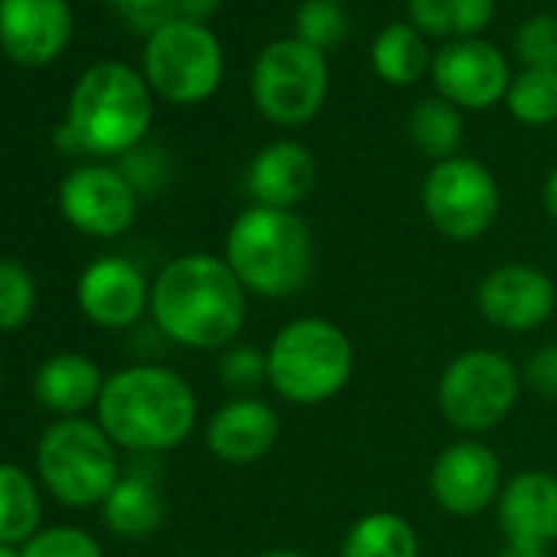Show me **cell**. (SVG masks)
<instances>
[{
  "label": "cell",
  "instance_id": "29",
  "mask_svg": "<svg viewBox=\"0 0 557 557\" xmlns=\"http://www.w3.org/2000/svg\"><path fill=\"white\" fill-rule=\"evenodd\" d=\"M37 283L24 262L0 259V332H17L34 319Z\"/></svg>",
  "mask_w": 557,
  "mask_h": 557
},
{
  "label": "cell",
  "instance_id": "17",
  "mask_svg": "<svg viewBox=\"0 0 557 557\" xmlns=\"http://www.w3.org/2000/svg\"><path fill=\"white\" fill-rule=\"evenodd\" d=\"M319 164L315 154L299 141H272L246 168V190L259 207L296 210L315 187Z\"/></svg>",
  "mask_w": 557,
  "mask_h": 557
},
{
  "label": "cell",
  "instance_id": "39",
  "mask_svg": "<svg viewBox=\"0 0 557 557\" xmlns=\"http://www.w3.org/2000/svg\"><path fill=\"white\" fill-rule=\"evenodd\" d=\"M544 207H547V213H550V220L557 223V168L547 174V181H544Z\"/></svg>",
  "mask_w": 557,
  "mask_h": 557
},
{
  "label": "cell",
  "instance_id": "18",
  "mask_svg": "<svg viewBox=\"0 0 557 557\" xmlns=\"http://www.w3.org/2000/svg\"><path fill=\"white\" fill-rule=\"evenodd\" d=\"M278 440V413L256 397H233L207 420V449L230 466H249Z\"/></svg>",
  "mask_w": 557,
  "mask_h": 557
},
{
  "label": "cell",
  "instance_id": "12",
  "mask_svg": "<svg viewBox=\"0 0 557 557\" xmlns=\"http://www.w3.org/2000/svg\"><path fill=\"white\" fill-rule=\"evenodd\" d=\"M433 86L436 96L453 102L459 112H485L498 102H505L508 86H511V70L502 50L482 37L469 40H453L443 44L433 53Z\"/></svg>",
  "mask_w": 557,
  "mask_h": 557
},
{
  "label": "cell",
  "instance_id": "23",
  "mask_svg": "<svg viewBox=\"0 0 557 557\" xmlns=\"http://www.w3.org/2000/svg\"><path fill=\"white\" fill-rule=\"evenodd\" d=\"M40 524H44L40 482L14 462H0V544L24 547L44 531Z\"/></svg>",
  "mask_w": 557,
  "mask_h": 557
},
{
  "label": "cell",
  "instance_id": "37",
  "mask_svg": "<svg viewBox=\"0 0 557 557\" xmlns=\"http://www.w3.org/2000/svg\"><path fill=\"white\" fill-rule=\"evenodd\" d=\"M53 138H57V148H60L63 154H86V145H83V138L76 135V128H73L70 122H63V125L53 132Z\"/></svg>",
  "mask_w": 557,
  "mask_h": 557
},
{
  "label": "cell",
  "instance_id": "8",
  "mask_svg": "<svg viewBox=\"0 0 557 557\" xmlns=\"http://www.w3.org/2000/svg\"><path fill=\"white\" fill-rule=\"evenodd\" d=\"M145 79L174 106L207 102L223 83V47L207 24L171 21L145 44Z\"/></svg>",
  "mask_w": 557,
  "mask_h": 557
},
{
  "label": "cell",
  "instance_id": "26",
  "mask_svg": "<svg viewBox=\"0 0 557 557\" xmlns=\"http://www.w3.org/2000/svg\"><path fill=\"white\" fill-rule=\"evenodd\" d=\"M407 135H410V141H413V148L420 154L433 158L436 164L449 161V158L459 154V145H462V135H466L462 112L453 102H446L443 96H426L410 109Z\"/></svg>",
  "mask_w": 557,
  "mask_h": 557
},
{
  "label": "cell",
  "instance_id": "3",
  "mask_svg": "<svg viewBox=\"0 0 557 557\" xmlns=\"http://www.w3.org/2000/svg\"><path fill=\"white\" fill-rule=\"evenodd\" d=\"M223 259L246 293L289 299L315 272V239L299 213L256 203L233 220Z\"/></svg>",
  "mask_w": 557,
  "mask_h": 557
},
{
  "label": "cell",
  "instance_id": "7",
  "mask_svg": "<svg viewBox=\"0 0 557 557\" xmlns=\"http://www.w3.org/2000/svg\"><path fill=\"white\" fill-rule=\"evenodd\" d=\"M249 96L259 115L278 128L309 125L329 99V60L296 37L259 50L249 73Z\"/></svg>",
  "mask_w": 557,
  "mask_h": 557
},
{
  "label": "cell",
  "instance_id": "31",
  "mask_svg": "<svg viewBox=\"0 0 557 557\" xmlns=\"http://www.w3.org/2000/svg\"><path fill=\"white\" fill-rule=\"evenodd\" d=\"M24 557H106L99 541L73 524H57V528H44L34 541H27Z\"/></svg>",
  "mask_w": 557,
  "mask_h": 557
},
{
  "label": "cell",
  "instance_id": "33",
  "mask_svg": "<svg viewBox=\"0 0 557 557\" xmlns=\"http://www.w3.org/2000/svg\"><path fill=\"white\" fill-rule=\"evenodd\" d=\"M220 381L230 394L249 397L259 384L269 381V364L265 355L249 348V345H236L223 355L220 361Z\"/></svg>",
  "mask_w": 557,
  "mask_h": 557
},
{
  "label": "cell",
  "instance_id": "35",
  "mask_svg": "<svg viewBox=\"0 0 557 557\" xmlns=\"http://www.w3.org/2000/svg\"><path fill=\"white\" fill-rule=\"evenodd\" d=\"M521 377L524 384L541 394V397H557V345H544L537 348L524 368H521Z\"/></svg>",
  "mask_w": 557,
  "mask_h": 557
},
{
  "label": "cell",
  "instance_id": "22",
  "mask_svg": "<svg viewBox=\"0 0 557 557\" xmlns=\"http://www.w3.org/2000/svg\"><path fill=\"white\" fill-rule=\"evenodd\" d=\"M102 518L119 537H148L164 521V498L151 475L125 472L109 498L102 502Z\"/></svg>",
  "mask_w": 557,
  "mask_h": 557
},
{
  "label": "cell",
  "instance_id": "2",
  "mask_svg": "<svg viewBox=\"0 0 557 557\" xmlns=\"http://www.w3.org/2000/svg\"><path fill=\"white\" fill-rule=\"evenodd\" d=\"M99 426L122 449L151 456L181 446L197 423L194 387L158 364H135L106 377L96 404Z\"/></svg>",
  "mask_w": 557,
  "mask_h": 557
},
{
  "label": "cell",
  "instance_id": "6",
  "mask_svg": "<svg viewBox=\"0 0 557 557\" xmlns=\"http://www.w3.org/2000/svg\"><path fill=\"white\" fill-rule=\"evenodd\" d=\"M122 479L119 446L86 417L50 423L37 443V482L66 508H92Z\"/></svg>",
  "mask_w": 557,
  "mask_h": 557
},
{
  "label": "cell",
  "instance_id": "19",
  "mask_svg": "<svg viewBox=\"0 0 557 557\" xmlns=\"http://www.w3.org/2000/svg\"><path fill=\"white\" fill-rule=\"evenodd\" d=\"M498 524L508 541L547 547L557 541V479L541 469H524L502 485Z\"/></svg>",
  "mask_w": 557,
  "mask_h": 557
},
{
  "label": "cell",
  "instance_id": "15",
  "mask_svg": "<svg viewBox=\"0 0 557 557\" xmlns=\"http://www.w3.org/2000/svg\"><path fill=\"white\" fill-rule=\"evenodd\" d=\"M430 488L443 511L479 515L502 495V462L485 443L459 440L433 462Z\"/></svg>",
  "mask_w": 557,
  "mask_h": 557
},
{
  "label": "cell",
  "instance_id": "28",
  "mask_svg": "<svg viewBox=\"0 0 557 557\" xmlns=\"http://www.w3.org/2000/svg\"><path fill=\"white\" fill-rule=\"evenodd\" d=\"M293 24H296V40H302L319 53L335 50L348 37V11L338 0H302Z\"/></svg>",
  "mask_w": 557,
  "mask_h": 557
},
{
  "label": "cell",
  "instance_id": "24",
  "mask_svg": "<svg viewBox=\"0 0 557 557\" xmlns=\"http://www.w3.org/2000/svg\"><path fill=\"white\" fill-rule=\"evenodd\" d=\"M498 0H407L410 24L430 40H469L479 37L492 17Z\"/></svg>",
  "mask_w": 557,
  "mask_h": 557
},
{
  "label": "cell",
  "instance_id": "20",
  "mask_svg": "<svg viewBox=\"0 0 557 557\" xmlns=\"http://www.w3.org/2000/svg\"><path fill=\"white\" fill-rule=\"evenodd\" d=\"M106 387L102 368L79 355V351H63L47 358L37 374H34V397L40 407H47L50 413L63 417H83L89 407L99 404Z\"/></svg>",
  "mask_w": 557,
  "mask_h": 557
},
{
  "label": "cell",
  "instance_id": "11",
  "mask_svg": "<svg viewBox=\"0 0 557 557\" xmlns=\"http://www.w3.org/2000/svg\"><path fill=\"white\" fill-rule=\"evenodd\" d=\"M60 213L86 236L115 239L132 230L138 216V194L119 168L83 164L60 184Z\"/></svg>",
  "mask_w": 557,
  "mask_h": 557
},
{
  "label": "cell",
  "instance_id": "13",
  "mask_svg": "<svg viewBox=\"0 0 557 557\" xmlns=\"http://www.w3.org/2000/svg\"><path fill=\"white\" fill-rule=\"evenodd\" d=\"M76 302L96 329L122 332L151 309V286L125 256H99L79 272Z\"/></svg>",
  "mask_w": 557,
  "mask_h": 557
},
{
  "label": "cell",
  "instance_id": "9",
  "mask_svg": "<svg viewBox=\"0 0 557 557\" xmlns=\"http://www.w3.org/2000/svg\"><path fill=\"white\" fill-rule=\"evenodd\" d=\"M518 391L521 377L515 364L498 351L475 348L446 364L436 387V404L446 423L475 436L495 430L511 413Z\"/></svg>",
  "mask_w": 557,
  "mask_h": 557
},
{
  "label": "cell",
  "instance_id": "38",
  "mask_svg": "<svg viewBox=\"0 0 557 557\" xmlns=\"http://www.w3.org/2000/svg\"><path fill=\"white\" fill-rule=\"evenodd\" d=\"M498 557H547V547H537V544H518V541H508L502 547Z\"/></svg>",
  "mask_w": 557,
  "mask_h": 557
},
{
  "label": "cell",
  "instance_id": "14",
  "mask_svg": "<svg viewBox=\"0 0 557 557\" xmlns=\"http://www.w3.org/2000/svg\"><path fill=\"white\" fill-rule=\"evenodd\" d=\"M475 299H479V312L485 315V322L502 332L541 329L557 306V293L547 272L528 262L495 265L479 283Z\"/></svg>",
  "mask_w": 557,
  "mask_h": 557
},
{
  "label": "cell",
  "instance_id": "30",
  "mask_svg": "<svg viewBox=\"0 0 557 557\" xmlns=\"http://www.w3.org/2000/svg\"><path fill=\"white\" fill-rule=\"evenodd\" d=\"M515 53L521 66L557 70V14H534L515 30Z\"/></svg>",
  "mask_w": 557,
  "mask_h": 557
},
{
  "label": "cell",
  "instance_id": "5",
  "mask_svg": "<svg viewBox=\"0 0 557 557\" xmlns=\"http://www.w3.org/2000/svg\"><path fill=\"white\" fill-rule=\"evenodd\" d=\"M272 391L296 404L319 407L338 397L355 374L351 338L329 319H296L278 332L265 351Z\"/></svg>",
  "mask_w": 557,
  "mask_h": 557
},
{
  "label": "cell",
  "instance_id": "25",
  "mask_svg": "<svg viewBox=\"0 0 557 557\" xmlns=\"http://www.w3.org/2000/svg\"><path fill=\"white\" fill-rule=\"evenodd\" d=\"M342 557H420V541L397 511H371L348 528Z\"/></svg>",
  "mask_w": 557,
  "mask_h": 557
},
{
  "label": "cell",
  "instance_id": "32",
  "mask_svg": "<svg viewBox=\"0 0 557 557\" xmlns=\"http://www.w3.org/2000/svg\"><path fill=\"white\" fill-rule=\"evenodd\" d=\"M122 177L135 187V194H154L168 184V174H171V158L164 148L158 145H138L132 148L128 154H122V164H119Z\"/></svg>",
  "mask_w": 557,
  "mask_h": 557
},
{
  "label": "cell",
  "instance_id": "21",
  "mask_svg": "<svg viewBox=\"0 0 557 557\" xmlns=\"http://www.w3.org/2000/svg\"><path fill=\"white\" fill-rule=\"evenodd\" d=\"M371 70L387 86H417L433 70V53L426 37L410 21L387 24L371 44Z\"/></svg>",
  "mask_w": 557,
  "mask_h": 557
},
{
  "label": "cell",
  "instance_id": "40",
  "mask_svg": "<svg viewBox=\"0 0 557 557\" xmlns=\"http://www.w3.org/2000/svg\"><path fill=\"white\" fill-rule=\"evenodd\" d=\"M259 557H306L302 550H289V547H275V550H265Z\"/></svg>",
  "mask_w": 557,
  "mask_h": 557
},
{
  "label": "cell",
  "instance_id": "4",
  "mask_svg": "<svg viewBox=\"0 0 557 557\" xmlns=\"http://www.w3.org/2000/svg\"><path fill=\"white\" fill-rule=\"evenodd\" d=\"M154 119V96L148 79L128 63H96L89 66L73 96L66 122L86 145V154L122 158L138 148Z\"/></svg>",
  "mask_w": 557,
  "mask_h": 557
},
{
  "label": "cell",
  "instance_id": "1",
  "mask_svg": "<svg viewBox=\"0 0 557 557\" xmlns=\"http://www.w3.org/2000/svg\"><path fill=\"white\" fill-rule=\"evenodd\" d=\"M151 319L164 338L194 351L233 345L246 322V289L210 252L171 259L151 283Z\"/></svg>",
  "mask_w": 557,
  "mask_h": 557
},
{
  "label": "cell",
  "instance_id": "10",
  "mask_svg": "<svg viewBox=\"0 0 557 557\" xmlns=\"http://www.w3.org/2000/svg\"><path fill=\"white\" fill-rule=\"evenodd\" d=\"M420 200L433 230L453 243H472L485 236L502 207L495 174L482 161L462 154L430 168Z\"/></svg>",
  "mask_w": 557,
  "mask_h": 557
},
{
  "label": "cell",
  "instance_id": "34",
  "mask_svg": "<svg viewBox=\"0 0 557 557\" xmlns=\"http://www.w3.org/2000/svg\"><path fill=\"white\" fill-rule=\"evenodd\" d=\"M112 4L135 30H145L148 37L158 27L177 21V0H112Z\"/></svg>",
  "mask_w": 557,
  "mask_h": 557
},
{
  "label": "cell",
  "instance_id": "36",
  "mask_svg": "<svg viewBox=\"0 0 557 557\" xmlns=\"http://www.w3.org/2000/svg\"><path fill=\"white\" fill-rule=\"evenodd\" d=\"M223 0H177V17L181 21H194V24H207V17H213L220 11Z\"/></svg>",
  "mask_w": 557,
  "mask_h": 557
},
{
  "label": "cell",
  "instance_id": "27",
  "mask_svg": "<svg viewBox=\"0 0 557 557\" xmlns=\"http://www.w3.org/2000/svg\"><path fill=\"white\" fill-rule=\"evenodd\" d=\"M505 109L515 122L544 128L557 122V70H531L524 66L511 76Z\"/></svg>",
  "mask_w": 557,
  "mask_h": 557
},
{
  "label": "cell",
  "instance_id": "16",
  "mask_svg": "<svg viewBox=\"0 0 557 557\" xmlns=\"http://www.w3.org/2000/svg\"><path fill=\"white\" fill-rule=\"evenodd\" d=\"M73 34L66 0H0V47L24 66L50 63Z\"/></svg>",
  "mask_w": 557,
  "mask_h": 557
},
{
  "label": "cell",
  "instance_id": "41",
  "mask_svg": "<svg viewBox=\"0 0 557 557\" xmlns=\"http://www.w3.org/2000/svg\"><path fill=\"white\" fill-rule=\"evenodd\" d=\"M0 557H24V550L14 544H0Z\"/></svg>",
  "mask_w": 557,
  "mask_h": 557
},
{
  "label": "cell",
  "instance_id": "42",
  "mask_svg": "<svg viewBox=\"0 0 557 557\" xmlns=\"http://www.w3.org/2000/svg\"><path fill=\"white\" fill-rule=\"evenodd\" d=\"M0 384H4V368H0Z\"/></svg>",
  "mask_w": 557,
  "mask_h": 557
}]
</instances>
